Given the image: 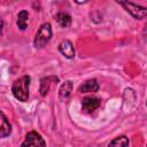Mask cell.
Returning a JSON list of instances; mask_svg holds the SVG:
<instances>
[{"label": "cell", "instance_id": "cell-8", "mask_svg": "<svg viewBox=\"0 0 147 147\" xmlns=\"http://www.w3.org/2000/svg\"><path fill=\"white\" fill-rule=\"evenodd\" d=\"M98 90H99V83L96 82V79H88L79 86V92L82 93H93V92H98Z\"/></svg>", "mask_w": 147, "mask_h": 147}, {"label": "cell", "instance_id": "cell-6", "mask_svg": "<svg viewBox=\"0 0 147 147\" xmlns=\"http://www.w3.org/2000/svg\"><path fill=\"white\" fill-rule=\"evenodd\" d=\"M59 52L67 59H74L75 57V48L70 40L65 39L62 40L59 45Z\"/></svg>", "mask_w": 147, "mask_h": 147}, {"label": "cell", "instance_id": "cell-10", "mask_svg": "<svg viewBox=\"0 0 147 147\" xmlns=\"http://www.w3.org/2000/svg\"><path fill=\"white\" fill-rule=\"evenodd\" d=\"M28 20H29V14L26 10H21L17 15V21H16V24L18 26L20 30L24 31L28 26Z\"/></svg>", "mask_w": 147, "mask_h": 147}, {"label": "cell", "instance_id": "cell-1", "mask_svg": "<svg viewBox=\"0 0 147 147\" xmlns=\"http://www.w3.org/2000/svg\"><path fill=\"white\" fill-rule=\"evenodd\" d=\"M30 80H31L30 76L24 75L13 83L11 92H13V95L15 96V99H17L21 102H26L29 100Z\"/></svg>", "mask_w": 147, "mask_h": 147}, {"label": "cell", "instance_id": "cell-14", "mask_svg": "<svg viewBox=\"0 0 147 147\" xmlns=\"http://www.w3.org/2000/svg\"><path fill=\"white\" fill-rule=\"evenodd\" d=\"M2 28H3V21L0 18V38L2 36Z\"/></svg>", "mask_w": 147, "mask_h": 147}, {"label": "cell", "instance_id": "cell-4", "mask_svg": "<svg viewBox=\"0 0 147 147\" xmlns=\"http://www.w3.org/2000/svg\"><path fill=\"white\" fill-rule=\"evenodd\" d=\"M21 147H46V142L38 132L30 131L26 133Z\"/></svg>", "mask_w": 147, "mask_h": 147}, {"label": "cell", "instance_id": "cell-13", "mask_svg": "<svg viewBox=\"0 0 147 147\" xmlns=\"http://www.w3.org/2000/svg\"><path fill=\"white\" fill-rule=\"evenodd\" d=\"M127 146H129V138L125 136L116 137L108 145V147H127Z\"/></svg>", "mask_w": 147, "mask_h": 147}, {"label": "cell", "instance_id": "cell-7", "mask_svg": "<svg viewBox=\"0 0 147 147\" xmlns=\"http://www.w3.org/2000/svg\"><path fill=\"white\" fill-rule=\"evenodd\" d=\"M11 133V125L2 111H0V138H6Z\"/></svg>", "mask_w": 147, "mask_h": 147}, {"label": "cell", "instance_id": "cell-5", "mask_svg": "<svg viewBox=\"0 0 147 147\" xmlns=\"http://www.w3.org/2000/svg\"><path fill=\"white\" fill-rule=\"evenodd\" d=\"M100 105H101V100L96 96H85L82 102L83 109L87 113L94 111L95 109H98L100 107Z\"/></svg>", "mask_w": 147, "mask_h": 147}, {"label": "cell", "instance_id": "cell-11", "mask_svg": "<svg viewBox=\"0 0 147 147\" xmlns=\"http://www.w3.org/2000/svg\"><path fill=\"white\" fill-rule=\"evenodd\" d=\"M55 20L62 28H69L71 24V16L67 13H57L55 15Z\"/></svg>", "mask_w": 147, "mask_h": 147}, {"label": "cell", "instance_id": "cell-2", "mask_svg": "<svg viewBox=\"0 0 147 147\" xmlns=\"http://www.w3.org/2000/svg\"><path fill=\"white\" fill-rule=\"evenodd\" d=\"M52 38V25L51 23L46 22L40 25L39 30L36 33L34 40H33V46L36 48H42L48 44V41Z\"/></svg>", "mask_w": 147, "mask_h": 147}, {"label": "cell", "instance_id": "cell-12", "mask_svg": "<svg viewBox=\"0 0 147 147\" xmlns=\"http://www.w3.org/2000/svg\"><path fill=\"white\" fill-rule=\"evenodd\" d=\"M52 80H57V78L56 77H45V78H42L40 80V90H39V92H40L41 96H45L48 93L49 85H51Z\"/></svg>", "mask_w": 147, "mask_h": 147}, {"label": "cell", "instance_id": "cell-3", "mask_svg": "<svg viewBox=\"0 0 147 147\" xmlns=\"http://www.w3.org/2000/svg\"><path fill=\"white\" fill-rule=\"evenodd\" d=\"M117 3H119L129 14H131L136 20H142L145 18V16L147 15V9L145 7H141L139 5H136L133 2H129V1H117Z\"/></svg>", "mask_w": 147, "mask_h": 147}, {"label": "cell", "instance_id": "cell-9", "mask_svg": "<svg viewBox=\"0 0 147 147\" xmlns=\"http://www.w3.org/2000/svg\"><path fill=\"white\" fill-rule=\"evenodd\" d=\"M71 92H72V83L70 80L64 82L61 85L60 90H59V98H60V100H65L67 98H69Z\"/></svg>", "mask_w": 147, "mask_h": 147}]
</instances>
